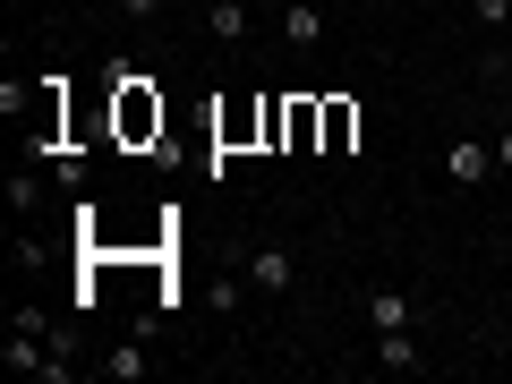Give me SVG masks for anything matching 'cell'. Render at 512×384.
<instances>
[{
  "mask_svg": "<svg viewBox=\"0 0 512 384\" xmlns=\"http://www.w3.org/2000/svg\"><path fill=\"white\" fill-rule=\"evenodd\" d=\"M495 171V137H453V146H444V180L453 188H478Z\"/></svg>",
  "mask_w": 512,
  "mask_h": 384,
  "instance_id": "1",
  "label": "cell"
},
{
  "mask_svg": "<svg viewBox=\"0 0 512 384\" xmlns=\"http://www.w3.org/2000/svg\"><path fill=\"white\" fill-rule=\"evenodd\" d=\"M248 282H256V291H291V248H282V239L248 248Z\"/></svg>",
  "mask_w": 512,
  "mask_h": 384,
  "instance_id": "2",
  "label": "cell"
},
{
  "mask_svg": "<svg viewBox=\"0 0 512 384\" xmlns=\"http://www.w3.org/2000/svg\"><path fill=\"white\" fill-rule=\"evenodd\" d=\"M367 325H376V333L419 325V299H410V291H367Z\"/></svg>",
  "mask_w": 512,
  "mask_h": 384,
  "instance_id": "3",
  "label": "cell"
},
{
  "mask_svg": "<svg viewBox=\"0 0 512 384\" xmlns=\"http://www.w3.org/2000/svg\"><path fill=\"white\" fill-rule=\"evenodd\" d=\"M376 367H384V376H410V367H427V359H419V333H410V325H402V333H376Z\"/></svg>",
  "mask_w": 512,
  "mask_h": 384,
  "instance_id": "4",
  "label": "cell"
},
{
  "mask_svg": "<svg viewBox=\"0 0 512 384\" xmlns=\"http://www.w3.org/2000/svg\"><path fill=\"white\" fill-rule=\"evenodd\" d=\"M282 35H291V52H316V43H325V9L291 0V9H282Z\"/></svg>",
  "mask_w": 512,
  "mask_h": 384,
  "instance_id": "5",
  "label": "cell"
},
{
  "mask_svg": "<svg viewBox=\"0 0 512 384\" xmlns=\"http://www.w3.org/2000/svg\"><path fill=\"white\" fill-rule=\"evenodd\" d=\"M146 367H154V359H146V342H120V350H103V376H111V384H137Z\"/></svg>",
  "mask_w": 512,
  "mask_h": 384,
  "instance_id": "6",
  "label": "cell"
},
{
  "mask_svg": "<svg viewBox=\"0 0 512 384\" xmlns=\"http://www.w3.org/2000/svg\"><path fill=\"white\" fill-rule=\"evenodd\" d=\"M205 26H214V43H248V9H239V0H214Z\"/></svg>",
  "mask_w": 512,
  "mask_h": 384,
  "instance_id": "7",
  "label": "cell"
},
{
  "mask_svg": "<svg viewBox=\"0 0 512 384\" xmlns=\"http://www.w3.org/2000/svg\"><path fill=\"white\" fill-rule=\"evenodd\" d=\"M9 214H43V171H9Z\"/></svg>",
  "mask_w": 512,
  "mask_h": 384,
  "instance_id": "8",
  "label": "cell"
},
{
  "mask_svg": "<svg viewBox=\"0 0 512 384\" xmlns=\"http://www.w3.org/2000/svg\"><path fill=\"white\" fill-rule=\"evenodd\" d=\"M470 18H478V26H504V35H512V0H470Z\"/></svg>",
  "mask_w": 512,
  "mask_h": 384,
  "instance_id": "9",
  "label": "cell"
},
{
  "mask_svg": "<svg viewBox=\"0 0 512 384\" xmlns=\"http://www.w3.org/2000/svg\"><path fill=\"white\" fill-rule=\"evenodd\" d=\"M111 9H120V18H154V9H163V0H111Z\"/></svg>",
  "mask_w": 512,
  "mask_h": 384,
  "instance_id": "10",
  "label": "cell"
},
{
  "mask_svg": "<svg viewBox=\"0 0 512 384\" xmlns=\"http://www.w3.org/2000/svg\"><path fill=\"white\" fill-rule=\"evenodd\" d=\"M495 171H512V128H495Z\"/></svg>",
  "mask_w": 512,
  "mask_h": 384,
  "instance_id": "11",
  "label": "cell"
},
{
  "mask_svg": "<svg viewBox=\"0 0 512 384\" xmlns=\"http://www.w3.org/2000/svg\"><path fill=\"white\" fill-rule=\"evenodd\" d=\"M69 9H94V0H69Z\"/></svg>",
  "mask_w": 512,
  "mask_h": 384,
  "instance_id": "12",
  "label": "cell"
}]
</instances>
